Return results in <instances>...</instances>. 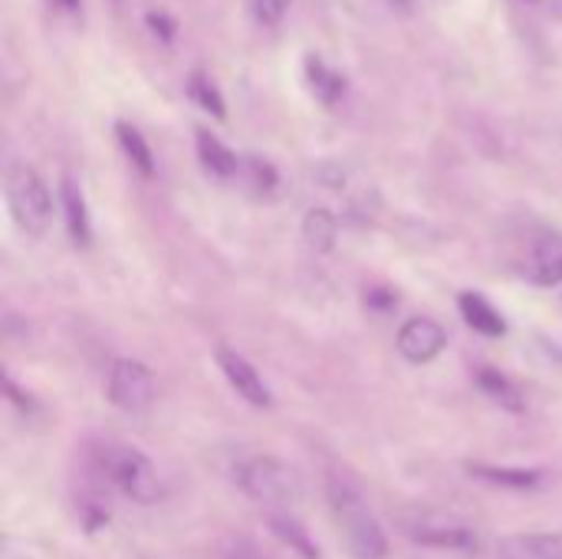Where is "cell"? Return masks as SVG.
<instances>
[{"label":"cell","instance_id":"22","mask_svg":"<svg viewBox=\"0 0 562 559\" xmlns=\"http://www.w3.org/2000/svg\"><path fill=\"white\" fill-rule=\"evenodd\" d=\"M290 10V0H254V16L263 26H277Z\"/></svg>","mask_w":562,"mask_h":559},{"label":"cell","instance_id":"9","mask_svg":"<svg viewBox=\"0 0 562 559\" xmlns=\"http://www.w3.org/2000/svg\"><path fill=\"white\" fill-rule=\"evenodd\" d=\"M527 277L540 287L562 283V234L560 231H540L530 244Z\"/></svg>","mask_w":562,"mask_h":559},{"label":"cell","instance_id":"10","mask_svg":"<svg viewBox=\"0 0 562 559\" xmlns=\"http://www.w3.org/2000/svg\"><path fill=\"white\" fill-rule=\"evenodd\" d=\"M501 559H562V534H510L497 547Z\"/></svg>","mask_w":562,"mask_h":559},{"label":"cell","instance_id":"25","mask_svg":"<svg viewBox=\"0 0 562 559\" xmlns=\"http://www.w3.org/2000/svg\"><path fill=\"white\" fill-rule=\"evenodd\" d=\"M7 395H10V402H13L16 409H23V412H26V409L33 405V402H30V395H23V392L16 389V382H13L10 376H7Z\"/></svg>","mask_w":562,"mask_h":559},{"label":"cell","instance_id":"24","mask_svg":"<svg viewBox=\"0 0 562 559\" xmlns=\"http://www.w3.org/2000/svg\"><path fill=\"white\" fill-rule=\"evenodd\" d=\"M145 20H148V26H151V33H155V36H161L165 43H171V40H175V30H178V26H175V20H171L168 13L148 10V16H145Z\"/></svg>","mask_w":562,"mask_h":559},{"label":"cell","instance_id":"17","mask_svg":"<svg viewBox=\"0 0 562 559\" xmlns=\"http://www.w3.org/2000/svg\"><path fill=\"white\" fill-rule=\"evenodd\" d=\"M339 237V221L329 208H310L303 217V241L316 250V254H329L336 247Z\"/></svg>","mask_w":562,"mask_h":559},{"label":"cell","instance_id":"6","mask_svg":"<svg viewBox=\"0 0 562 559\" xmlns=\"http://www.w3.org/2000/svg\"><path fill=\"white\" fill-rule=\"evenodd\" d=\"M105 395L119 412L138 415L151 405L155 399V376L145 362L138 359H115L109 369Z\"/></svg>","mask_w":562,"mask_h":559},{"label":"cell","instance_id":"8","mask_svg":"<svg viewBox=\"0 0 562 559\" xmlns=\"http://www.w3.org/2000/svg\"><path fill=\"white\" fill-rule=\"evenodd\" d=\"M398 353L412 362V366H425L431 359L441 356V349L448 346V336L441 329V323L428 320V316H415L398 329Z\"/></svg>","mask_w":562,"mask_h":559},{"label":"cell","instance_id":"7","mask_svg":"<svg viewBox=\"0 0 562 559\" xmlns=\"http://www.w3.org/2000/svg\"><path fill=\"white\" fill-rule=\"evenodd\" d=\"M217 369L224 372L227 385H231L247 405H254V409H270V405H273L270 385L263 382V376H260L240 353L221 346V349H217Z\"/></svg>","mask_w":562,"mask_h":559},{"label":"cell","instance_id":"1","mask_svg":"<svg viewBox=\"0 0 562 559\" xmlns=\"http://www.w3.org/2000/svg\"><path fill=\"white\" fill-rule=\"evenodd\" d=\"M89 471L95 474L99 484L119 491L122 497L151 507L161 501L165 488L161 478L151 465L148 455H142L132 445H115V441H99L89 448Z\"/></svg>","mask_w":562,"mask_h":559},{"label":"cell","instance_id":"15","mask_svg":"<svg viewBox=\"0 0 562 559\" xmlns=\"http://www.w3.org/2000/svg\"><path fill=\"white\" fill-rule=\"evenodd\" d=\"M198 158H201V165L211 171V175H217V178H231V175H237V168L244 165L217 135H211L207 128H198Z\"/></svg>","mask_w":562,"mask_h":559},{"label":"cell","instance_id":"20","mask_svg":"<svg viewBox=\"0 0 562 559\" xmlns=\"http://www.w3.org/2000/svg\"><path fill=\"white\" fill-rule=\"evenodd\" d=\"M188 96H191V102H194V105H201L204 112H211V115H217V119H224V115H227L224 96H221V89L211 82V76H207V72H201V69H194V72H191V79H188Z\"/></svg>","mask_w":562,"mask_h":559},{"label":"cell","instance_id":"16","mask_svg":"<svg viewBox=\"0 0 562 559\" xmlns=\"http://www.w3.org/2000/svg\"><path fill=\"white\" fill-rule=\"evenodd\" d=\"M306 79H310L313 96H316L323 105H336V99L346 92V79H342L323 56H316V53L306 56Z\"/></svg>","mask_w":562,"mask_h":559},{"label":"cell","instance_id":"19","mask_svg":"<svg viewBox=\"0 0 562 559\" xmlns=\"http://www.w3.org/2000/svg\"><path fill=\"white\" fill-rule=\"evenodd\" d=\"M115 138H119L125 158H128L145 178H151V175H155V155H151V145L145 142V135H142L135 125H128V122H115Z\"/></svg>","mask_w":562,"mask_h":559},{"label":"cell","instance_id":"13","mask_svg":"<svg viewBox=\"0 0 562 559\" xmlns=\"http://www.w3.org/2000/svg\"><path fill=\"white\" fill-rule=\"evenodd\" d=\"M63 217H66V231L72 237V244L86 247L92 241V224H89V208H86V198L79 191V185L72 178H63Z\"/></svg>","mask_w":562,"mask_h":559},{"label":"cell","instance_id":"12","mask_svg":"<svg viewBox=\"0 0 562 559\" xmlns=\"http://www.w3.org/2000/svg\"><path fill=\"white\" fill-rule=\"evenodd\" d=\"M458 310H461L464 323H468L474 333L487 336V339H501V336L507 333V323H504L501 310H497L487 297H481V293H461Z\"/></svg>","mask_w":562,"mask_h":559},{"label":"cell","instance_id":"2","mask_svg":"<svg viewBox=\"0 0 562 559\" xmlns=\"http://www.w3.org/2000/svg\"><path fill=\"white\" fill-rule=\"evenodd\" d=\"M329 507L336 517V527L342 534V544L352 559H385L389 557V537L382 524L375 521L366 497L342 478H329Z\"/></svg>","mask_w":562,"mask_h":559},{"label":"cell","instance_id":"23","mask_svg":"<svg viewBox=\"0 0 562 559\" xmlns=\"http://www.w3.org/2000/svg\"><path fill=\"white\" fill-rule=\"evenodd\" d=\"M247 171H250V185L260 188V191H270L277 185V171L263 158H247Z\"/></svg>","mask_w":562,"mask_h":559},{"label":"cell","instance_id":"4","mask_svg":"<svg viewBox=\"0 0 562 559\" xmlns=\"http://www.w3.org/2000/svg\"><path fill=\"white\" fill-rule=\"evenodd\" d=\"M402 534L422 547H435V550H454V554H474L481 547L477 530L445 511H431V507H412L402 521H398Z\"/></svg>","mask_w":562,"mask_h":559},{"label":"cell","instance_id":"5","mask_svg":"<svg viewBox=\"0 0 562 559\" xmlns=\"http://www.w3.org/2000/svg\"><path fill=\"white\" fill-rule=\"evenodd\" d=\"M7 208L13 224L30 234V237H43L49 221H53V198L46 181L26 168V165H13L7 171Z\"/></svg>","mask_w":562,"mask_h":559},{"label":"cell","instance_id":"18","mask_svg":"<svg viewBox=\"0 0 562 559\" xmlns=\"http://www.w3.org/2000/svg\"><path fill=\"white\" fill-rule=\"evenodd\" d=\"M477 389H481L487 399H494L501 409H507V412H524V392H520V385L510 382L504 372H497V369H481V372H477Z\"/></svg>","mask_w":562,"mask_h":559},{"label":"cell","instance_id":"21","mask_svg":"<svg viewBox=\"0 0 562 559\" xmlns=\"http://www.w3.org/2000/svg\"><path fill=\"white\" fill-rule=\"evenodd\" d=\"M221 557L224 559H273L257 540L250 537H234L221 547Z\"/></svg>","mask_w":562,"mask_h":559},{"label":"cell","instance_id":"14","mask_svg":"<svg viewBox=\"0 0 562 559\" xmlns=\"http://www.w3.org/2000/svg\"><path fill=\"white\" fill-rule=\"evenodd\" d=\"M270 534L277 540H283L293 554H300V559H323L319 547L313 544V537L306 534V527L290 514V511H273L270 514Z\"/></svg>","mask_w":562,"mask_h":559},{"label":"cell","instance_id":"3","mask_svg":"<svg viewBox=\"0 0 562 559\" xmlns=\"http://www.w3.org/2000/svg\"><path fill=\"white\" fill-rule=\"evenodd\" d=\"M234 484L257 504L270 511H293L303 501V478L296 468H290L280 458L270 455H254L237 461L234 468Z\"/></svg>","mask_w":562,"mask_h":559},{"label":"cell","instance_id":"26","mask_svg":"<svg viewBox=\"0 0 562 559\" xmlns=\"http://www.w3.org/2000/svg\"><path fill=\"white\" fill-rule=\"evenodd\" d=\"M63 3H66V7H76V3H79V0H63Z\"/></svg>","mask_w":562,"mask_h":559},{"label":"cell","instance_id":"11","mask_svg":"<svg viewBox=\"0 0 562 559\" xmlns=\"http://www.w3.org/2000/svg\"><path fill=\"white\" fill-rule=\"evenodd\" d=\"M468 474L484 484L504 488V491H537L543 484V471H537V468H497V465L474 461V465H468Z\"/></svg>","mask_w":562,"mask_h":559}]
</instances>
